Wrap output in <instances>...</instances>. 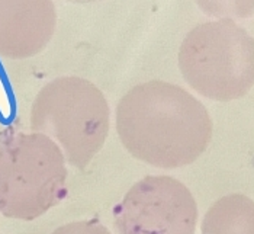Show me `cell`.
I'll use <instances>...</instances> for the list:
<instances>
[{
	"label": "cell",
	"mask_w": 254,
	"mask_h": 234,
	"mask_svg": "<svg viewBox=\"0 0 254 234\" xmlns=\"http://www.w3.org/2000/svg\"><path fill=\"white\" fill-rule=\"evenodd\" d=\"M117 133L131 156L161 167L193 163L209 146L212 121L183 87L151 80L128 90L117 106Z\"/></svg>",
	"instance_id": "1"
},
{
	"label": "cell",
	"mask_w": 254,
	"mask_h": 234,
	"mask_svg": "<svg viewBox=\"0 0 254 234\" xmlns=\"http://www.w3.org/2000/svg\"><path fill=\"white\" fill-rule=\"evenodd\" d=\"M31 130L54 140L65 160L84 169L105 146L111 111L98 86L77 76L47 83L31 108Z\"/></svg>",
	"instance_id": "2"
},
{
	"label": "cell",
	"mask_w": 254,
	"mask_h": 234,
	"mask_svg": "<svg viewBox=\"0 0 254 234\" xmlns=\"http://www.w3.org/2000/svg\"><path fill=\"white\" fill-rule=\"evenodd\" d=\"M65 196V157L54 140L15 133L0 141V214L32 221Z\"/></svg>",
	"instance_id": "3"
},
{
	"label": "cell",
	"mask_w": 254,
	"mask_h": 234,
	"mask_svg": "<svg viewBox=\"0 0 254 234\" xmlns=\"http://www.w3.org/2000/svg\"><path fill=\"white\" fill-rule=\"evenodd\" d=\"M186 83L214 100L243 98L254 86V38L231 19L195 26L179 50Z\"/></svg>",
	"instance_id": "4"
},
{
	"label": "cell",
	"mask_w": 254,
	"mask_h": 234,
	"mask_svg": "<svg viewBox=\"0 0 254 234\" xmlns=\"http://www.w3.org/2000/svg\"><path fill=\"white\" fill-rule=\"evenodd\" d=\"M196 223L195 198L172 176H145L114 208L119 234H195Z\"/></svg>",
	"instance_id": "5"
},
{
	"label": "cell",
	"mask_w": 254,
	"mask_h": 234,
	"mask_svg": "<svg viewBox=\"0 0 254 234\" xmlns=\"http://www.w3.org/2000/svg\"><path fill=\"white\" fill-rule=\"evenodd\" d=\"M56 25L53 0H0V57L37 56L51 41Z\"/></svg>",
	"instance_id": "6"
},
{
	"label": "cell",
	"mask_w": 254,
	"mask_h": 234,
	"mask_svg": "<svg viewBox=\"0 0 254 234\" xmlns=\"http://www.w3.org/2000/svg\"><path fill=\"white\" fill-rule=\"evenodd\" d=\"M202 234H254V201L241 194L219 198L206 211Z\"/></svg>",
	"instance_id": "7"
},
{
	"label": "cell",
	"mask_w": 254,
	"mask_h": 234,
	"mask_svg": "<svg viewBox=\"0 0 254 234\" xmlns=\"http://www.w3.org/2000/svg\"><path fill=\"white\" fill-rule=\"evenodd\" d=\"M209 16L219 19H244L254 13V0H195Z\"/></svg>",
	"instance_id": "8"
},
{
	"label": "cell",
	"mask_w": 254,
	"mask_h": 234,
	"mask_svg": "<svg viewBox=\"0 0 254 234\" xmlns=\"http://www.w3.org/2000/svg\"><path fill=\"white\" fill-rule=\"evenodd\" d=\"M51 234H112L98 220L74 221L59 227Z\"/></svg>",
	"instance_id": "9"
},
{
	"label": "cell",
	"mask_w": 254,
	"mask_h": 234,
	"mask_svg": "<svg viewBox=\"0 0 254 234\" xmlns=\"http://www.w3.org/2000/svg\"><path fill=\"white\" fill-rule=\"evenodd\" d=\"M73 3H90V1H98V0H68Z\"/></svg>",
	"instance_id": "10"
}]
</instances>
